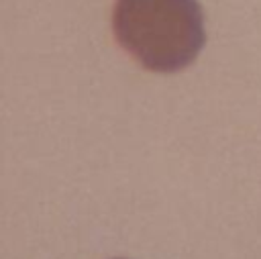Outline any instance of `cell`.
Here are the masks:
<instances>
[{
  "mask_svg": "<svg viewBox=\"0 0 261 259\" xmlns=\"http://www.w3.org/2000/svg\"><path fill=\"white\" fill-rule=\"evenodd\" d=\"M112 29L145 69L163 73L188 67L206 43L196 0H116Z\"/></svg>",
  "mask_w": 261,
  "mask_h": 259,
  "instance_id": "6da1fadb",
  "label": "cell"
}]
</instances>
